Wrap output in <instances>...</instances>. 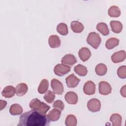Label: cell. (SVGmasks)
I'll list each match as a JSON object with an SVG mask.
<instances>
[{"mask_svg": "<svg viewBox=\"0 0 126 126\" xmlns=\"http://www.w3.org/2000/svg\"><path fill=\"white\" fill-rule=\"evenodd\" d=\"M50 120L45 115L32 110L21 114L18 126H48Z\"/></svg>", "mask_w": 126, "mask_h": 126, "instance_id": "obj_1", "label": "cell"}, {"mask_svg": "<svg viewBox=\"0 0 126 126\" xmlns=\"http://www.w3.org/2000/svg\"><path fill=\"white\" fill-rule=\"evenodd\" d=\"M29 106L31 109L35 110L39 113L45 115L50 109V107L45 103L41 101L37 98L32 99L30 102Z\"/></svg>", "mask_w": 126, "mask_h": 126, "instance_id": "obj_2", "label": "cell"}, {"mask_svg": "<svg viewBox=\"0 0 126 126\" xmlns=\"http://www.w3.org/2000/svg\"><path fill=\"white\" fill-rule=\"evenodd\" d=\"M86 41L93 48L96 49L100 45L101 39L97 33L95 32H91L89 33Z\"/></svg>", "mask_w": 126, "mask_h": 126, "instance_id": "obj_3", "label": "cell"}, {"mask_svg": "<svg viewBox=\"0 0 126 126\" xmlns=\"http://www.w3.org/2000/svg\"><path fill=\"white\" fill-rule=\"evenodd\" d=\"M70 71V67L62 63L57 64L54 68V73L59 76H62Z\"/></svg>", "mask_w": 126, "mask_h": 126, "instance_id": "obj_4", "label": "cell"}, {"mask_svg": "<svg viewBox=\"0 0 126 126\" xmlns=\"http://www.w3.org/2000/svg\"><path fill=\"white\" fill-rule=\"evenodd\" d=\"M51 87L53 92L59 95H61L63 92V86L61 81L53 78L51 81Z\"/></svg>", "mask_w": 126, "mask_h": 126, "instance_id": "obj_5", "label": "cell"}, {"mask_svg": "<svg viewBox=\"0 0 126 126\" xmlns=\"http://www.w3.org/2000/svg\"><path fill=\"white\" fill-rule=\"evenodd\" d=\"M87 107L89 110L92 112L99 111L101 108L100 101L96 98L91 99L87 103Z\"/></svg>", "mask_w": 126, "mask_h": 126, "instance_id": "obj_6", "label": "cell"}, {"mask_svg": "<svg viewBox=\"0 0 126 126\" xmlns=\"http://www.w3.org/2000/svg\"><path fill=\"white\" fill-rule=\"evenodd\" d=\"M112 88L110 85L106 81H100L99 83V93L104 95H108L111 93Z\"/></svg>", "mask_w": 126, "mask_h": 126, "instance_id": "obj_7", "label": "cell"}, {"mask_svg": "<svg viewBox=\"0 0 126 126\" xmlns=\"http://www.w3.org/2000/svg\"><path fill=\"white\" fill-rule=\"evenodd\" d=\"M80 81V79L77 77L74 74H71L65 78L67 86L69 88L76 87Z\"/></svg>", "mask_w": 126, "mask_h": 126, "instance_id": "obj_8", "label": "cell"}, {"mask_svg": "<svg viewBox=\"0 0 126 126\" xmlns=\"http://www.w3.org/2000/svg\"><path fill=\"white\" fill-rule=\"evenodd\" d=\"M83 92L87 95H92L95 92V85L91 80L86 82L83 86Z\"/></svg>", "mask_w": 126, "mask_h": 126, "instance_id": "obj_9", "label": "cell"}, {"mask_svg": "<svg viewBox=\"0 0 126 126\" xmlns=\"http://www.w3.org/2000/svg\"><path fill=\"white\" fill-rule=\"evenodd\" d=\"M61 63L64 65L70 66L77 63V60L73 55L68 54L65 55L62 58Z\"/></svg>", "mask_w": 126, "mask_h": 126, "instance_id": "obj_10", "label": "cell"}, {"mask_svg": "<svg viewBox=\"0 0 126 126\" xmlns=\"http://www.w3.org/2000/svg\"><path fill=\"white\" fill-rule=\"evenodd\" d=\"M126 54L125 50H121L115 52L111 56V60L114 63L122 62L126 59Z\"/></svg>", "mask_w": 126, "mask_h": 126, "instance_id": "obj_11", "label": "cell"}, {"mask_svg": "<svg viewBox=\"0 0 126 126\" xmlns=\"http://www.w3.org/2000/svg\"><path fill=\"white\" fill-rule=\"evenodd\" d=\"M65 101L70 104H76L78 101V95L73 92L66 93L64 96Z\"/></svg>", "mask_w": 126, "mask_h": 126, "instance_id": "obj_12", "label": "cell"}, {"mask_svg": "<svg viewBox=\"0 0 126 126\" xmlns=\"http://www.w3.org/2000/svg\"><path fill=\"white\" fill-rule=\"evenodd\" d=\"M78 55L81 61L86 62L90 58L91 53L89 49L87 47H82L78 51Z\"/></svg>", "mask_w": 126, "mask_h": 126, "instance_id": "obj_13", "label": "cell"}, {"mask_svg": "<svg viewBox=\"0 0 126 126\" xmlns=\"http://www.w3.org/2000/svg\"><path fill=\"white\" fill-rule=\"evenodd\" d=\"M48 43L50 47L52 48H57L61 45V40L57 35H50L48 39Z\"/></svg>", "mask_w": 126, "mask_h": 126, "instance_id": "obj_14", "label": "cell"}, {"mask_svg": "<svg viewBox=\"0 0 126 126\" xmlns=\"http://www.w3.org/2000/svg\"><path fill=\"white\" fill-rule=\"evenodd\" d=\"M15 92V88L12 86H7L2 90L1 94L6 98H10L13 97Z\"/></svg>", "mask_w": 126, "mask_h": 126, "instance_id": "obj_15", "label": "cell"}, {"mask_svg": "<svg viewBox=\"0 0 126 126\" xmlns=\"http://www.w3.org/2000/svg\"><path fill=\"white\" fill-rule=\"evenodd\" d=\"M28 90V86L26 84L22 83L18 84L15 88V92L17 95L22 96L25 95Z\"/></svg>", "mask_w": 126, "mask_h": 126, "instance_id": "obj_16", "label": "cell"}, {"mask_svg": "<svg viewBox=\"0 0 126 126\" xmlns=\"http://www.w3.org/2000/svg\"><path fill=\"white\" fill-rule=\"evenodd\" d=\"M70 27L72 31L75 33H81L84 29L83 25L78 21H72Z\"/></svg>", "mask_w": 126, "mask_h": 126, "instance_id": "obj_17", "label": "cell"}, {"mask_svg": "<svg viewBox=\"0 0 126 126\" xmlns=\"http://www.w3.org/2000/svg\"><path fill=\"white\" fill-rule=\"evenodd\" d=\"M61 115V111L57 109L54 108L48 113L47 116L50 120V121H57L60 119Z\"/></svg>", "mask_w": 126, "mask_h": 126, "instance_id": "obj_18", "label": "cell"}, {"mask_svg": "<svg viewBox=\"0 0 126 126\" xmlns=\"http://www.w3.org/2000/svg\"><path fill=\"white\" fill-rule=\"evenodd\" d=\"M110 25L112 32L116 33H119L122 31L123 25L120 21H111L110 22Z\"/></svg>", "mask_w": 126, "mask_h": 126, "instance_id": "obj_19", "label": "cell"}, {"mask_svg": "<svg viewBox=\"0 0 126 126\" xmlns=\"http://www.w3.org/2000/svg\"><path fill=\"white\" fill-rule=\"evenodd\" d=\"M96 28L103 35L106 36L109 34V30L107 25L104 22H100L96 25Z\"/></svg>", "mask_w": 126, "mask_h": 126, "instance_id": "obj_20", "label": "cell"}, {"mask_svg": "<svg viewBox=\"0 0 126 126\" xmlns=\"http://www.w3.org/2000/svg\"><path fill=\"white\" fill-rule=\"evenodd\" d=\"M122 120L121 116L118 113L113 114L110 117V121L112 122L113 126H121Z\"/></svg>", "mask_w": 126, "mask_h": 126, "instance_id": "obj_21", "label": "cell"}, {"mask_svg": "<svg viewBox=\"0 0 126 126\" xmlns=\"http://www.w3.org/2000/svg\"><path fill=\"white\" fill-rule=\"evenodd\" d=\"M119 44V39L115 37L109 38L105 43V47L107 49L110 50L113 49Z\"/></svg>", "mask_w": 126, "mask_h": 126, "instance_id": "obj_22", "label": "cell"}, {"mask_svg": "<svg viewBox=\"0 0 126 126\" xmlns=\"http://www.w3.org/2000/svg\"><path fill=\"white\" fill-rule=\"evenodd\" d=\"M9 112L12 115H19L22 113L23 108L18 104H13L9 108Z\"/></svg>", "mask_w": 126, "mask_h": 126, "instance_id": "obj_23", "label": "cell"}, {"mask_svg": "<svg viewBox=\"0 0 126 126\" xmlns=\"http://www.w3.org/2000/svg\"><path fill=\"white\" fill-rule=\"evenodd\" d=\"M75 72L81 76H85L88 73V70L86 67L82 64H79L74 67Z\"/></svg>", "mask_w": 126, "mask_h": 126, "instance_id": "obj_24", "label": "cell"}, {"mask_svg": "<svg viewBox=\"0 0 126 126\" xmlns=\"http://www.w3.org/2000/svg\"><path fill=\"white\" fill-rule=\"evenodd\" d=\"M49 87V82L46 79H44L40 82L38 87V92L40 94H43L46 93Z\"/></svg>", "mask_w": 126, "mask_h": 126, "instance_id": "obj_25", "label": "cell"}, {"mask_svg": "<svg viewBox=\"0 0 126 126\" xmlns=\"http://www.w3.org/2000/svg\"><path fill=\"white\" fill-rule=\"evenodd\" d=\"M107 70V68L106 65L102 63L97 64L95 68V72L98 76L104 75L106 73Z\"/></svg>", "mask_w": 126, "mask_h": 126, "instance_id": "obj_26", "label": "cell"}, {"mask_svg": "<svg viewBox=\"0 0 126 126\" xmlns=\"http://www.w3.org/2000/svg\"><path fill=\"white\" fill-rule=\"evenodd\" d=\"M108 14L111 17H118L121 15V10L118 6L113 5L109 8Z\"/></svg>", "mask_w": 126, "mask_h": 126, "instance_id": "obj_27", "label": "cell"}, {"mask_svg": "<svg viewBox=\"0 0 126 126\" xmlns=\"http://www.w3.org/2000/svg\"><path fill=\"white\" fill-rule=\"evenodd\" d=\"M57 32L62 35H66L68 33V27L66 24L61 23L57 26Z\"/></svg>", "mask_w": 126, "mask_h": 126, "instance_id": "obj_28", "label": "cell"}, {"mask_svg": "<svg viewBox=\"0 0 126 126\" xmlns=\"http://www.w3.org/2000/svg\"><path fill=\"white\" fill-rule=\"evenodd\" d=\"M65 124L66 126H76L77 125V119L73 115H68L65 121Z\"/></svg>", "mask_w": 126, "mask_h": 126, "instance_id": "obj_29", "label": "cell"}, {"mask_svg": "<svg viewBox=\"0 0 126 126\" xmlns=\"http://www.w3.org/2000/svg\"><path fill=\"white\" fill-rule=\"evenodd\" d=\"M43 98L47 103H51L53 102L55 98V93L50 90H48L44 94Z\"/></svg>", "mask_w": 126, "mask_h": 126, "instance_id": "obj_30", "label": "cell"}, {"mask_svg": "<svg viewBox=\"0 0 126 126\" xmlns=\"http://www.w3.org/2000/svg\"><path fill=\"white\" fill-rule=\"evenodd\" d=\"M118 76L122 79L126 78V65H122L119 67L117 70Z\"/></svg>", "mask_w": 126, "mask_h": 126, "instance_id": "obj_31", "label": "cell"}, {"mask_svg": "<svg viewBox=\"0 0 126 126\" xmlns=\"http://www.w3.org/2000/svg\"><path fill=\"white\" fill-rule=\"evenodd\" d=\"M53 107L54 108L57 109L60 111H62L63 110L64 108V104L62 100H57L54 102L53 104Z\"/></svg>", "mask_w": 126, "mask_h": 126, "instance_id": "obj_32", "label": "cell"}, {"mask_svg": "<svg viewBox=\"0 0 126 126\" xmlns=\"http://www.w3.org/2000/svg\"><path fill=\"white\" fill-rule=\"evenodd\" d=\"M6 104L7 102L6 101L1 99L0 100V110H2L3 109H4L5 107Z\"/></svg>", "mask_w": 126, "mask_h": 126, "instance_id": "obj_33", "label": "cell"}, {"mask_svg": "<svg viewBox=\"0 0 126 126\" xmlns=\"http://www.w3.org/2000/svg\"><path fill=\"white\" fill-rule=\"evenodd\" d=\"M126 85H124L123 87H122L120 90V93L122 96L126 97Z\"/></svg>", "mask_w": 126, "mask_h": 126, "instance_id": "obj_34", "label": "cell"}]
</instances>
